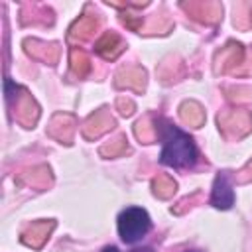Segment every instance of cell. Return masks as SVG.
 Here are the masks:
<instances>
[{
  "mask_svg": "<svg viewBox=\"0 0 252 252\" xmlns=\"http://www.w3.org/2000/svg\"><path fill=\"white\" fill-rule=\"evenodd\" d=\"M211 203L217 209H230L234 205V191H232L230 181H228V175L224 171L215 177L213 193H211Z\"/></svg>",
  "mask_w": 252,
  "mask_h": 252,
  "instance_id": "3",
  "label": "cell"
},
{
  "mask_svg": "<svg viewBox=\"0 0 252 252\" xmlns=\"http://www.w3.org/2000/svg\"><path fill=\"white\" fill-rule=\"evenodd\" d=\"M102 252H118V248L116 246H106V248H102Z\"/></svg>",
  "mask_w": 252,
  "mask_h": 252,
  "instance_id": "4",
  "label": "cell"
},
{
  "mask_svg": "<svg viewBox=\"0 0 252 252\" xmlns=\"http://www.w3.org/2000/svg\"><path fill=\"white\" fill-rule=\"evenodd\" d=\"M187 252H201V250H187Z\"/></svg>",
  "mask_w": 252,
  "mask_h": 252,
  "instance_id": "5",
  "label": "cell"
},
{
  "mask_svg": "<svg viewBox=\"0 0 252 252\" xmlns=\"http://www.w3.org/2000/svg\"><path fill=\"white\" fill-rule=\"evenodd\" d=\"M161 140H163V148L159 154V161L163 165L169 167H189L197 161V148L193 144V140L181 132L179 128H175L169 122L161 120Z\"/></svg>",
  "mask_w": 252,
  "mask_h": 252,
  "instance_id": "1",
  "label": "cell"
},
{
  "mask_svg": "<svg viewBox=\"0 0 252 252\" xmlns=\"http://www.w3.org/2000/svg\"><path fill=\"white\" fill-rule=\"evenodd\" d=\"M152 228V219L142 207H128L118 215V234L122 242L136 244Z\"/></svg>",
  "mask_w": 252,
  "mask_h": 252,
  "instance_id": "2",
  "label": "cell"
}]
</instances>
